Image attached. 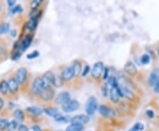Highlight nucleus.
Masks as SVG:
<instances>
[{
  "instance_id": "nucleus-1",
  "label": "nucleus",
  "mask_w": 159,
  "mask_h": 131,
  "mask_svg": "<svg viewBox=\"0 0 159 131\" xmlns=\"http://www.w3.org/2000/svg\"><path fill=\"white\" fill-rule=\"evenodd\" d=\"M98 109V103L96 97L94 96H91L90 97H89L88 101L86 103L85 110L86 113L89 115H93Z\"/></svg>"
},
{
  "instance_id": "nucleus-2",
  "label": "nucleus",
  "mask_w": 159,
  "mask_h": 131,
  "mask_svg": "<svg viewBox=\"0 0 159 131\" xmlns=\"http://www.w3.org/2000/svg\"><path fill=\"white\" fill-rule=\"evenodd\" d=\"M55 79H56V75L51 71H48L45 74H43V75L42 76V80L43 82L44 88H48V87H51L54 85Z\"/></svg>"
},
{
  "instance_id": "nucleus-3",
  "label": "nucleus",
  "mask_w": 159,
  "mask_h": 131,
  "mask_svg": "<svg viewBox=\"0 0 159 131\" xmlns=\"http://www.w3.org/2000/svg\"><path fill=\"white\" fill-rule=\"evenodd\" d=\"M80 107V103L77 100L71 99L69 102L62 105V110L65 113H72L76 110H78Z\"/></svg>"
},
{
  "instance_id": "nucleus-4",
  "label": "nucleus",
  "mask_w": 159,
  "mask_h": 131,
  "mask_svg": "<svg viewBox=\"0 0 159 131\" xmlns=\"http://www.w3.org/2000/svg\"><path fill=\"white\" fill-rule=\"evenodd\" d=\"M39 96L41 97V99L43 100V101H51L54 98L55 91L51 87H48V88H45L43 91L40 93Z\"/></svg>"
},
{
  "instance_id": "nucleus-5",
  "label": "nucleus",
  "mask_w": 159,
  "mask_h": 131,
  "mask_svg": "<svg viewBox=\"0 0 159 131\" xmlns=\"http://www.w3.org/2000/svg\"><path fill=\"white\" fill-rule=\"evenodd\" d=\"M104 68L103 63L102 62H97L94 65L93 68L91 70V75L94 79H98L102 74V71Z\"/></svg>"
},
{
  "instance_id": "nucleus-6",
  "label": "nucleus",
  "mask_w": 159,
  "mask_h": 131,
  "mask_svg": "<svg viewBox=\"0 0 159 131\" xmlns=\"http://www.w3.org/2000/svg\"><path fill=\"white\" fill-rule=\"evenodd\" d=\"M45 88H44V85H43V80H42V77H37L35 78L34 81L32 83V91L34 92V94L36 95H39L40 93L42 91H43Z\"/></svg>"
},
{
  "instance_id": "nucleus-7",
  "label": "nucleus",
  "mask_w": 159,
  "mask_h": 131,
  "mask_svg": "<svg viewBox=\"0 0 159 131\" xmlns=\"http://www.w3.org/2000/svg\"><path fill=\"white\" fill-rule=\"evenodd\" d=\"M89 121V117L86 114H79V115H75L74 117H72L70 119V122L71 123H76V124H80V125H84L87 124Z\"/></svg>"
},
{
  "instance_id": "nucleus-8",
  "label": "nucleus",
  "mask_w": 159,
  "mask_h": 131,
  "mask_svg": "<svg viewBox=\"0 0 159 131\" xmlns=\"http://www.w3.org/2000/svg\"><path fill=\"white\" fill-rule=\"evenodd\" d=\"M119 95H120V97H125L126 99L128 100H132L134 98V95L133 93V91L129 90L127 87L125 86L119 85Z\"/></svg>"
},
{
  "instance_id": "nucleus-9",
  "label": "nucleus",
  "mask_w": 159,
  "mask_h": 131,
  "mask_svg": "<svg viewBox=\"0 0 159 131\" xmlns=\"http://www.w3.org/2000/svg\"><path fill=\"white\" fill-rule=\"evenodd\" d=\"M98 110H99V114L102 115V117L104 118H108V119H111L114 116V112L113 110L111 108H110L109 106L105 105H102L98 107Z\"/></svg>"
},
{
  "instance_id": "nucleus-10",
  "label": "nucleus",
  "mask_w": 159,
  "mask_h": 131,
  "mask_svg": "<svg viewBox=\"0 0 159 131\" xmlns=\"http://www.w3.org/2000/svg\"><path fill=\"white\" fill-rule=\"evenodd\" d=\"M109 95H110V99H111V102L114 103V104L119 102V98H120V95H119V84L110 88Z\"/></svg>"
},
{
  "instance_id": "nucleus-11",
  "label": "nucleus",
  "mask_w": 159,
  "mask_h": 131,
  "mask_svg": "<svg viewBox=\"0 0 159 131\" xmlns=\"http://www.w3.org/2000/svg\"><path fill=\"white\" fill-rule=\"evenodd\" d=\"M74 77V71L71 67H67L66 68H64L61 72V75H60V78L61 80L64 82H67V81L72 80Z\"/></svg>"
},
{
  "instance_id": "nucleus-12",
  "label": "nucleus",
  "mask_w": 159,
  "mask_h": 131,
  "mask_svg": "<svg viewBox=\"0 0 159 131\" xmlns=\"http://www.w3.org/2000/svg\"><path fill=\"white\" fill-rule=\"evenodd\" d=\"M15 79L17 80L19 84H23L28 79V71H27V69L24 68L19 69L17 73H16V78Z\"/></svg>"
},
{
  "instance_id": "nucleus-13",
  "label": "nucleus",
  "mask_w": 159,
  "mask_h": 131,
  "mask_svg": "<svg viewBox=\"0 0 159 131\" xmlns=\"http://www.w3.org/2000/svg\"><path fill=\"white\" fill-rule=\"evenodd\" d=\"M159 81V68H154L148 76V83L151 87H154L156 83Z\"/></svg>"
},
{
  "instance_id": "nucleus-14",
  "label": "nucleus",
  "mask_w": 159,
  "mask_h": 131,
  "mask_svg": "<svg viewBox=\"0 0 159 131\" xmlns=\"http://www.w3.org/2000/svg\"><path fill=\"white\" fill-rule=\"evenodd\" d=\"M70 100H71V95L67 91H64V92L59 93L56 97V102L60 105H64L66 103L69 102Z\"/></svg>"
},
{
  "instance_id": "nucleus-15",
  "label": "nucleus",
  "mask_w": 159,
  "mask_h": 131,
  "mask_svg": "<svg viewBox=\"0 0 159 131\" xmlns=\"http://www.w3.org/2000/svg\"><path fill=\"white\" fill-rule=\"evenodd\" d=\"M124 70H125L126 74H130L132 76L135 75L137 74V72H138L136 66L134 65V63H133L132 61L126 62V64L125 65V68H124Z\"/></svg>"
},
{
  "instance_id": "nucleus-16",
  "label": "nucleus",
  "mask_w": 159,
  "mask_h": 131,
  "mask_svg": "<svg viewBox=\"0 0 159 131\" xmlns=\"http://www.w3.org/2000/svg\"><path fill=\"white\" fill-rule=\"evenodd\" d=\"M32 40H33V36L31 35H25L22 38L21 42L20 43V48L23 51L25 50H27L29 48L30 44H32Z\"/></svg>"
},
{
  "instance_id": "nucleus-17",
  "label": "nucleus",
  "mask_w": 159,
  "mask_h": 131,
  "mask_svg": "<svg viewBox=\"0 0 159 131\" xmlns=\"http://www.w3.org/2000/svg\"><path fill=\"white\" fill-rule=\"evenodd\" d=\"M8 82V88H9V91L12 93V94H15L18 91H19V83H18L17 80L15 78H10L9 81L7 82Z\"/></svg>"
},
{
  "instance_id": "nucleus-18",
  "label": "nucleus",
  "mask_w": 159,
  "mask_h": 131,
  "mask_svg": "<svg viewBox=\"0 0 159 131\" xmlns=\"http://www.w3.org/2000/svg\"><path fill=\"white\" fill-rule=\"evenodd\" d=\"M38 21H39V17H32L29 19V21L27 22V29L29 31H34L37 25H38Z\"/></svg>"
},
{
  "instance_id": "nucleus-19",
  "label": "nucleus",
  "mask_w": 159,
  "mask_h": 131,
  "mask_svg": "<svg viewBox=\"0 0 159 131\" xmlns=\"http://www.w3.org/2000/svg\"><path fill=\"white\" fill-rule=\"evenodd\" d=\"M27 112L29 113L31 115L36 117V116H41L43 114V109L37 107V106H29L27 108Z\"/></svg>"
},
{
  "instance_id": "nucleus-20",
  "label": "nucleus",
  "mask_w": 159,
  "mask_h": 131,
  "mask_svg": "<svg viewBox=\"0 0 159 131\" xmlns=\"http://www.w3.org/2000/svg\"><path fill=\"white\" fill-rule=\"evenodd\" d=\"M71 68H72L73 71H74V76H78L80 74H81L82 67H81V63L80 62L79 60H74Z\"/></svg>"
},
{
  "instance_id": "nucleus-21",
  "label": "nucleus",
  "mask_w": 159,
  "mask_h": 131,
  "mask_svg": "<svg viewBox=\"0 0 159 131\" xmlns=\"http://www.w3.org/2000/svg\"><path fill=\"white\" fill-rule=\"evenodd\" d=\"M43 113L46 115H48L50 117H53V118L57 117V115L59 114L58 110L57 108H55V107H46V108L43 109Z\"/></svg>"
},
{
  "instance_id": "nucleus-22",
  "label": "nucleus",
  "mask_w": 159,
  "mask_h": 131,
  "mask_svg": "<svg viewBox=\"0 0 159 131\" xmlns=\"http://www.w3.org/2000/svg\"><path fill=\"white\" fill-rule=\"evenodd\" d=\"M83 126L76 124V123H71L70 125L66 129V131H82Z\"/></svg>"
},
{
  "instance_id": "nucleus-23",
  "label": "nucleus",
  "mask_w": 159,
  "mask_h": 131,
  "mask_svg": "<svg viewBox=\"0 0 159 131\" xmlns=\"http://www.w3.org/2000/svg\"><path fill=\"white\" fill-rule=\"evenodd\" d=\"M9 91L8 88V82L6 80H2L0 82V92L2 94H7V92Z\"/></svg>"
},
{
  "instance_id": "nucleus-24",
  "label": "nucleus",
  "mask_w": 159,
  "mask_h": 131,
  "mask_svg": "<svg viewBox=\"0 0 159 131\" xmlns=\"http://www.w3.org/2000/svg\"><path fill=\"white\" fill-rule=\"evenodd\" d=\"M13 115H14L15 119L19 120V121H23L24 118H25V114L23 113L22 110H20V109L15 110L14 113H13Z\"/></svg>"
},
{
  "instance_id": "nucleus-25",
  "label": "nucleus",
  "mask_w": 159,
  "mask_h": 131,
  "mask_svg": "<svg viewBox=\"0 0 159 131\" xmlns=\"http://www.w3.org/2000/svg\"><path fill=\"white\" fill-rule=\"evenodd\" d=\"M10 29V24L8 22H4L0 25V35L6 34Z\"/></svg>"
},
{
  "instance_id": "nucleus-26",
  "label": "nucleus",
  "mask_w": 159,
  "mask_h": 131,
  "mask_svg": "<svg viewBox=\"0 0 159 131\" xmlns=\"http://www.w3.org/2000/svg\"><path fill=\"white\" fill-rule=\"evenodd\" d=\"M140 61L142 65H148L150 62V56L147 53H145V54L142 55V57L140 58Z\"/></svg>"
},
{
  "instance_id": "nucleus-27",
  "label": "nucleus",
  "mask_w": 159,
  "mask_h": 131,
  "mask_svg": "<svg viewBox=\"0 0 159 131\" xmlns=\"http://www.w3.org/2000/svg\"><path fill=\"white\" fill-rule=\"evenodd\" d=\"M18 127H19V124L16 120H11L8 123V129L9 131H14L15 129H18Z\"/></svg>"
},
{
  "instance_id": "nucleus-28",
  "label": "nucleus",
  "mask_w": 159,
  "mask_h": 131,
  "mask_svg": "<svg viewBox=\"0 0 159 131\" xmlns=\"http://www.w3.org/2000/svg\"><path fill=\"white\" fill-rule=\"evenodd\" d=\"M9 121L6 119H0V131H5L8 128Z\"/></svg>"
},
{
  "instance_id": "nucleus-29",
  "label": "nucleus",
  "mask_w": 159,
  "mask_h": 131,
  "mask_svg": "<svg viewBox=\"0 0 159 131\" xmlns=\"http://www.w3.org/2000/svg\"><path fill=\"white\" fill-rule=\"evenodd\" d=\"M55 120H57V122H68L70 120V118L68 117H66V116H63L62 114H58L57 117L54 118Z\"/></svg>"
},
{
  "instance_id": "nucleus-30",
  "label": "nucleus",
  "mask_w": 159,
  "mask_h": 131,
  "mask_svg": "<svg viewBox=\"0 0 159 131\" xmlns=\"http://www.w3.org/2000/svg\"><path fill=\"white\" fill-rule=\"evenodd\" d=\"M40 53L38 51H32V52H30L29 53L28 55H27V58H29V59H32V58H38L39 57Z\"/></svg>"
},
{
  "instance_id": "nucleus-31",
  "label": "nucleus",
  "mask_w": 159,
  "mask_h": 131,
  "mask_svg": "<svg viewBox=\"0 0 159 131\" xmlns=\"http://www.w3.org/2000/svg\"><path fill=\"white\" fill-rule=\"evenodd\" d=\"M89 73H90V67L89 65H86L85 67L83 68V70L81 71V76L82 77H85Z\"/></svg>"
},
{
  "instance_id": "nucleus-32",
  "label": "nucleus",
  "mask_w": 159,
  "mask_h": 131,
  "mask_svg": "<svg viewBox=\"0 0 159 131\" xmlns=\"http://www.w3.org/2000/svg\"><path fill=\"white\" fill-rule=\"evenodd\" d=\"M109 91H110V88H109L108 84H104L102 87V94L103 97H107L109 94Z\"/></svg>"
},
{
  "instance_id": "nucleus-33",
  "label": "nucleus",
  "mask_w": 159,
  "mask_h": 131,
  "mask_svg": "<svg viewBox=\"0 0 159 131\" xmlns=\"http://www.w3.org/2000/svg\"><path fill=\"white\" fill-rule=\"evenodd\" d=\"M23 9H22V6H13L12 8H11V13H13V14H15V13H20V12H22Z\"/></svg>"
},
{
  "instance_id": "nucleus-34",
  "label": "nucleus",
  "mask_w": 159,
  "mask_h": 131,
  "mask_svg": "<svg viewBox=\"0 0 159 131\" xmlns=\"http://www.w3.org/2000/svg\"><path fill=\"white\" fill-rule=\"evenodd\" d=\"M41 4H42L41 0H34V1L31 2V8L32 9H37Z\"/></svg>"
},
{
  "instance_id": "nucleus-35",
  "label": "nucleus",
  "mask_w": 159,
  "mask_h": 131,
  "mask_svg": "<svg viewBox=\"0 0 159 131\" xmlns=\"http://www.w3.org/2000/svg\"><path fill=\"white\" fill-rule=\"evenodd\" d=\"M133 128H134L137 131H142L145 128H144V125L142 124V122H137L133 126Z\"/></svg>"
},
{
  "instance_id": "nucleus-36",
  "label": "nucleus",
  "mask_w": 159,
  "mask_h": 131,
  "mask_svg": "<svg viewBox=\"0 0 159 131\" xmlns=\"http://www.w3.org/2000/svg\"><path fill=\"white\" fill-rule=\"evenodd\" d=\"M102 79L103 80H108L109 78V68L107 67H104L103 71H102Z\"/></svg>"
},
{
  "instance_id": "nucleus-37",
  "label": "nucleus",
  "mask_w": 159,
  "mask_h": 131,
  "mask_svg": "<svg viewBox=\"0 0 159 131\" xmlns=\"http://www.w3.org/2000/svg\"><path fill=\"white\" fill-rule=\"evenodd\" d=\"M146 116L147 117H148L149 119H153L154 117H155V113H154L153 110H150V109H148V110H147L146 111Z\"/></svg>"
},
{
  "instance_id": "nucleus-38",
  "label": "nucleus",
  "mask_w": 159,
  "mask_h": 131,
  "mask_svg": "<svg viewBox=\"0 0 159 131\" xmlns=\"http://www.w3.org/2000/svg\"><path fill=\"white\" fill-rule=\"evenodd\" d=\"M18 131H29V128L24 124H20L18 127Z\"/></svg>"
},
{
  "instance_id": "nucleus-39",
  "label": "nucleus",
  "mask_w": 159,
  "mask_h": 131,
  "mask_svg": "<svg viewBox=\"0 0 159 131\" xmlns=\"http://www.w3.org/2000/svg\"><path fill=\"white\" fill-rule=\"evenodd\" d=\"M15 3H16V1H14V0H8L7 1V4H8V6H10L11 8L13 7V6L15 5Z\"/></svg>"
},
{
  "instance_id": "nucleus-40",
  "label": "nucleus",
  "mask_w": 159,
  "mask_h": 131,
  "mask_svg": "<svg viewBox=\"0 0 159 131\" xmlns=\"http://www.w3.org/2000/svg\"><path fill=\"white\" fill-rule=\"evenodd\" d=\"M154 91L156 93H158L159 94V81L156 83V85L154 86Z\"/></svg>"
},
{
  "instance_id": "nucleus-41",
  "label": "nucleus",
  "mask_w": 159,
  "mask_h": 131,
  "mask_svg": "<svg viewBox=\"0 0 159 131\" xmlns=\"http://www.w3.org/2000/svg\"><path fill=\"white\" fill-rule=\"evenodd\" d=\"M32 130L33 131H42V129H41V128H40L39 126L34 125L32 127Z\"/></svg>"
},
{
  "instance_id": "nucleus-42",
  "label": "nucleus",
  "mask_w": 159,
  "mask_h": 131,
  "mask_svg": "<svg viewBox=\"0 0 159 131\" xmlns=\"http://www.w3.org/2000/svg\"><path fill=\"white\" fill-rule=\"evenodd\" d=\"M5 48H4V46L2 45L1 44H0V56H2L4 53H5Z\"/></svg>"
},
{
  "instance_id": "nucleus-43",
  "label": "nucleus",
  "mask_w": 159,
  "mask_h": 131,
  "mask_svg": "<svg viewBox=\"0 0 159 131\" xmlns=\"http://www.w3.org/2000/svg\"><path fill=\"white\" fill-rule=\"evenodd\" d=\"M11 37H15V36L17 35V31H16L15 29H12L11 31Z\"/></svg>"
},
{
  "instance_id": "nucleus-44",
  "label": "nucleus",
  "mask_w": 159,
  "mask_h": 131,
  "mask_svg": "<svg viewBox=\"0 0 159 131\" xmlns=\"http://www.w3.org/2000/svg\"><path fill=\"white\" fill-rule=\"evenodd\" d=\"M3 106H4V101H3V99H2V98L0 97V111L2 110Z\"/></svg>"
},
{
  "instance_id": "nucleus-45",
  "label": "nucleus",
  "mask_w": 159,
  "mask_h": 131,
  "mask_svg": "<svg viewBox=\"0 0 159 131\" xmlns=\"http://www.w3.org/2000/svg\"><path fill=\"white\" fill-rule=\"evenodd\" d=\"M128 131H137V130L135 129H134V128H133V127H132V128H131L130 129H129Z\"/></svg>"
},
{
  "instance_id": "nucleus-46",
  "label": "nucleus",
  "mask_w": 159,
  "mask_h": 131,
  "mask_svg": "<svg viewBox=\"0 0 159 131\" xmlns=\"http://www.w3.org/2000/svg\"><path fill=\"white\" fill-rule=\"evenodd\" d=\"M158 55H159V50H158Z\"/></svg>"
},
{
  "instance_id": "nucleus-47",
  "label": "nucleus",
  "mask_w": 159,
  "mask_h": 131,
  "mask_svg": "<svg viewBox=\"0 0 159 131\" xmlns=\"http://www.w3.org/2000/svg\"><path fill=\"white\" fill-rule=\"evenodd\" d=\"M0 9H1V8H0Z\"/></svg>"
}]
</instances>
